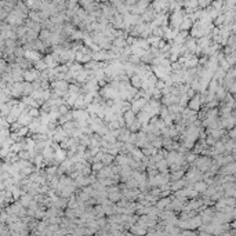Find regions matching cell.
<instances>
[{
  "label": "cell",
  "mask_w": 236,
  "mask_h": 236,
  "mask_svg": "<svg viewBox=\"0 0 236 236\" xmlns=\"http://www.w3.org/2000/svg\"><path fill=\"white\" fill-rule=\"evenodd\" d=\"M185 15L184 13H182V10H174V13L171 14V17H170V25L173 29H180L181 28V24H182V21H184Z\"/></svg>",
  "instance_id": "cell-1"
},
{
  "label": "cell",
  "mask_w": 236,
  "mask_h": 236,
  "mask_svg": "<svg viewBox=\"0 0 236 236\" xmlns=\"http://www.w3.org/2000/svg\"><path fill=\"white\" fill-rule=\"evenodd\" d=\"M108 59H110L109 51H105V50H99V51H97V53H92V61L104 62V61H108Z\"/></svg>",
  "instance_id": "cell-2"
},
{
  "label": "cell",
  "mask_w": 236,
  "mask_h": 236,
  "mask_svg": "<svg viewBox=\"0 0 236 236\" xmlns=\"http://www.w3.org/2000/svg\"><path fill=\"white\" fill-rule=\"evenodd\" d=\"M200 105H202V97L199 95V94H196L193 98L189 99V102H188V108L191 110H199V108H200Z\"/></svg>",
  "instance_id": "cell-3"
},
{
  "label": "cell",
  "mask_w": 236,
  "mask_h": 236,
  "mask_svg": "<svg viewBox=\"0 0 236 236\" xmlns=\"http://www.w3.org/2000/svg\"><path fill=\"white\" fill-rule=\"evenodd\" d=\"M39 75H40V73H39L38 71L28 69V71H25V72H24V79L26 80V83H32V82L35 83L39 79Z\"/></svg>",
  "instance_id": "cell-4"
},
{
  "label": "cell",
  "mask_w": 236,
  "mask_h": 236,
  "mask_svg": "<svg viewBox=\"0 0 236 236\" xmlns=\"http://www.w3.org/2000/svg\"><path fill=\"white\" fill-rule=\"evenodd\" d=\"M25 58L28 59L29 62H39L40 61V54H39V51H36V50H26L25 51Z\"/></svg>",
  "instance_id": "cell-5"
},
{
  "label": "cell",
  "mask_w": 236,
  "mask_h": 236,
  "mask_svg": "<svg viewBox=\"0 0 236 236\" xmlns=\"http://www.w3.org/2000/svg\"><path fill=\"white\" fill-rule=\"evenodd\" d=\"M124 122H126V126L130 129L131 126H133L135 122H137V117H135V113L133 112V110H127L126 113H124V116H123Z\"/></svg>",
  "instance_id": "cell-6"
},
{
  "label": "cell",
  "mask_w": 236,
  "mask_h": 236,
  "mask_svg": "<svg viewBox=\"0 0 236 236\" xmlns=\"http://www.w3.org/2000/svg\"><path fill=\"white\" fill-rule=\"evenodd\" d=\"M196 164H198V170L200 171H206V170H209L210 167V160L207 159V157H200V159H198L196 160Z\"/></svg>",
  "instance_id": "cell-7"
},
{
  "label": "cell",
  "mask_w": 236,
  "mask_h": 236,
  "mask_svg": "<svg viewBox=\"0 0 236 236\" xmlns=\"http://www.w3.org/2000/svg\"><path fill=\"white\" fill-rule=\"evenodd\" d=\"M185 177L188 178L189 181H196V180H199V178L202 177V171L198 170V168H192V170H189L188 173H186Z\"/></svg>",
  "instance_id": "cell-8"
},
{
  "label": "cell",
  "mask_w": 236,
  "mask_h": 236,
  "mask_svg": "<svg viewBox=\"0 0 236 236\" xmlns=\"http://www.w3.org/2000/svg\"><path fill=\"white\" fill-rule=\"evenodd\" d=\"M130 84L133 86L134 89H141L142 87V77H141L140 75H133L131 76V79H130Z\"/></svg>",
  "instance_id": "cell-9"
},
{
  "label": "cell",
  "mask_w": 236,
  "mask_h": 236,
  "mask_svg": "<svg viewBox=\"0 0 236 236\" xmlns=\"http://www.w3.org/2000/svg\"><path fill=\"white\" fill-rule=\"evenodd\" d=\"M66 151H64L62 148H58L57 151H55V157H54V160L55 162H65L66 160Z\"/></svg>",
  "instance_id": "cell-10"
},
{
  "label": "cell",
  "mask_w": 236,
  "mask_h": 236,
  "mask_svg": "<svg viewBox=\"0 0 236 236\" xmlns=\"http://www.w3.org/2000/svg\"><path fill=\"white\" fill-rule=\"evenodd\" d=\"M192 22H193V21L191 20V18L188 17V15H186V17L184 18V21H182V24H181V28H180V29H181V31H184V32H186L189 29V28H192Z\"/></svg>",
  "instance_id": "cell-11"
},
{
  "label": "cell",
  "mask_w": 236,
  "mask_h": 236,
  "mask_svg": "<svg viewBox=\"0 0 236 236\" xmlns=\"http://www.w3.org/2000/svg\"><path fill=\"white\" fill-rule=\"evenodd\" d=\"M51 36L53 33L48 29H43V31L40 32V40L41 41H50L51 40Z\"/></svg>",
  "instance_id": "cell-12"
},
{
  "label": "cell",
  "mask_w": 236,
  "mask_h": 236,
  "mask_svg": "<svg viewBox=\"0 0 236 236\" xmlns=\"http://www.w3.org/2000/svg\"><path fill=\"white\" fill-rule=\"evenodd\" d=\"M131 155H133L134 160H137V162L144 160V156H145V155L142 153V151H140V149H134V151L131 152Z\"/></svg>",
  "instance_id": "cell-13"
},
{
  "label": "cell",
  "mask_w": 236,
  "mask_h": 236,
  "mask_svg": "<svg viewBox=\"0 0 236 236\" xmlns=\"http://www.w3.org/2000/svg\"><path fill=\"white\" fill-rule=\"evenodd\" d=\"M167 166H168V162L166 160V159H163V160H160L159 163L156 164V168L160 173H166V170H167Z\"/></svg>",
  "instance_id": "cell-14"
},
{
  "label": "cell",
  "mask_w": 236,
  "mask_h": 236,
  "mask_svg": "<svg viewBox=\"0 0 236 236\" xmlns=\"http://www.w3.org/2000/svg\"><path fill=\"white\" fill-rule=\"evenodd\" d=\"M198 64H199L198 58H196V57H193V58H191L189 61L185 62V68H188V69H193L195 66H198Z\"/></svg>",
  "instance_id": "cell-15"
},
{
  "label": "cell",
  "mask_w": 236,
  "mask_h": 236,
  "mask_svg": "<svg viewBox=\"0 0 236 236\" xmlns=\"http://www.w3.org/2000/svg\"><path fill=\"white\" fill-rule=\"evenodd\" d=\"M79 92H80V90H79L77 86H75V84H71V86H69L68 95H75V97H79Z\"/></svg>",
  "instance_id": "cell-16"
},
{
  "label": "cell",
  "mask_w": 236,
  "mask_h": 236,
  "mask_svg": "<svg viewBox=\"0 0 236 236\" xmlns=\"http://www.w3.org/2000/svg\"><path fill=\"white\" fill-rule=\"evenodd\" d=\"M35 65H36V71H38V72H41V71H46V69L48 68V66L46 65L44 59H40V61H39V62H36Z\"/></svg>",
  "instance_id": "cell-17"
},
{
  "label": "cell",
  "mask_w": 236,
  "mask_h": 236,
  "mask_svg": "<svg viewBox=\"0 0 236 236\" xmlns=\"http://www.w3.org/2000/svg\"><path fill=\"white\" fill-rule=\"evenodd\" d=\"M113 155H109V153H105V156H104V159H102V163L105 164V166H108V164H110L113 162Z\"/></svg>",
  "instance_id": "cell-18"
},
{
  "label": "cell",
  "mask_w": 236,
  "mask_h": 236,
  "mask_svg": "<svg viewBox=\"0 0 236 236\" xmlns=\"http://www.w3.org/2000/svg\"><path fill=\"white\" fill-rule=\"evenodd\" d=\"M28 113H29V116H31V117L40 116V112H39L38 108H29V109H28Z\"/></svg>",
  "instance_id": "cell-19"
},
{
  "label": "cell",
  "mask_w": 236,
  "mask_h": 236,
  "mask_svg": "<svg viewBox=\"0 0 236 236\" xmlns=\"http://www.w3.org/2000/svg\"><path fill=\"white\" fill-rule=\"evenodd\" d=\"M104 167H105V164H104L102 162H95V163L92 164V170H94V171H98V173L102 170Z\"/></svg>",
  "instance_id": "cell-20"
},
{
  "label": "cell",
  "mask_w": 236,
  "mask_h": 236,
  "mask_svg": "<svg viewBox=\"0 0 236 236\" xmlns=\"http://www.w3.org/2000/svg\"><path fill=\"white\" fill-rule=\"evenodd\" d=\"M181 175H184V171H182V170H178V171H174V173L171 174V178H173V180H180V178H181Z\"/></svg>",
  "instance_id": "cell-21"
},
{
  "label": "cell",
  "mask_w": 236,
  "mask_h": 236,
  "mask_svg": "<svg viewBox=\"0 0 236 236\" xmlns=\"http://www.w3.org/2000/svg\"><path fill=\"white\" fill-rule=\"evenodd\" d=\"M214 142H216V138H213L211 135H209V137L206 138V144H209V145H216Z\"/></svg>",
  "instance_id": "cell-22"
},
{
  "label": "cell",
  "mask_w": 236,
  "mask_h": 236,
  "mask_svg": "<svg viewBox=\"0 0 236 236\" xmlns=\"http://www.w3.org/2000/svg\"><path fill=\"white\" fill-rule=\"evenodd\" d=\"M204 188H206V185L203 184V182H200V184L196 185V191H200V192H202V191H204Z\"/></svg>",
  "instance_id": "cell-23"
},
{
  "label": "cell",
  "mask_w": 236,
  "mask_h": 236,
  "mask_svg": "<svg viewBox=\"0 0 236 236\" xmlns=\"http://www.w3.org/2000/svg\"><path fill=\"white\" fill-rule=\"evenodd\" d=\"M228 90H229V92H233V94H235V92H236V82L232 83V84L228 87Z\"/></svg>",
  "instance_id": "cell-24"
},
{
  "label": "cell",
  "mask_w": 236,
  "mask_h": 236,
  "mask_svg": "<svg viewBox=\"0 0 236 236\" xmlns=\"http://www.w3.org/2000/svg\"><path fill=\"white\" fill-rule=\"evenodd\" d=\"M186 160L191 163V162H195V160H198V159H196V155L195 153H192V155H189V156L186 157Z\"/></svg>",
  "instance_id": "cell-25"
},
{
  "label": "cell",
  "mask_w": 236,
  "mask_h": 236,
  "mask_svg": "<svg viewBox=\"0 0 236 236\" xmlns=\"http://www.w3.org/2000/svg\"><path fill=\"white\" fill-rule=\"evenodd\" d=\"M229 137L232 138V140H236V127L229 131Z\"/></svg>",
  "instance_id": "cell-26"
},
{
  "label": "cell",
  "mask_w": 236,
  "mask_h": 236,
  "mask_svg": "<svg viewBox=\"0 0 236 236\" xmlns=\"http://www.w3.org/2000/svg\"><path fill=\"white\" fill-rule=\"evenodd\" d=\"M209 2H199V6L200 7H206V6H209Z\"/></svg>",
  "instance_id": "cell-27"
},
{
  "label": "cell",
  "mask_w": 236,
  "mask_h": 236,
  "mask_svg": "<svg viewBox=\"0 0 236 236\" xmlns=\"http://www.w3.org/2000/svg\"><path fill=\"white\" fill-rule=\"evenodd\" d=\"M182 184H184V182H182V181H180V182H175V184H174V189H178V188H180V186H181Z\"/></svg>",
  "instance_id": "cell-28"
},
{
  "label": "cell",
  "mask_w": 236,
  "mask_h": 236,
  "mask_svg": "<svg viewBox=\"0 0 236 236\" xmlns=\"http://www.w3.org/2000/svg\"><path fill=\"white\" fill-rule=\"evenodd\" d=\"M232 29H233V32H235V33H236V24L232 26Z\"/></svg>",
  "instance_id": "cell-29"
}]
</instances>
